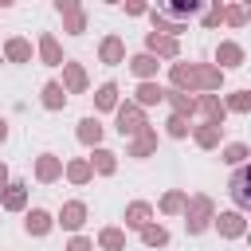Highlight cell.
Masks as SVG:
<instances>
[{"label":"cell","mask_w":251,"mask_h":251,"mask_svg":"<svg viewBox=\"0 0 251 251\" xmlns=\"http://www.w3.org/2000/svg\"><path fill=\"white\" fill-rule=\"evenodd\" d=\"M169 90H180V94H216L224 86V71H216L212 63H188V59H176L169 63Z\"/></svg>","instance_id":"1"},{"label":"cell","mask_w":251,"mask_h":251,"mask_svg":"<svg viewBox=\"0 0 251 251\" xmlns=\"http://www.w3.org/2000/svg\"><path fill=\"white\" fill-rule=\"evenodd\" d=\"M180 216H184V231H188V235H204V231L212 227L216 204H212V196H204V192H192Z\"/></svg>","instance_id":"2"},{"label":"cell","mask_w":251,"mask_h":251,"mask_svg":"<svg viewBox=\"0 0 251 251\" xmlns=\"http://www.w3.org/2000/svg\"><path fill=\"white\" fill-rule=\"evenodd\" d=\"M145 126H149V122H145V110H141V106H133L129 98L118 102V110H114V129H118L126 141H129L133 133H141Z\"/></svg>","instance_id":"3"},{"label":"cell","mask_w":251,"mask_h":251,"mask_svg":"<svg viewBox=\"0 0 251 251\" xmlns=\"http://www.w3.org/2000/svg\"><path fill=\"white\" fill-rule=\"evenodd\" d=\"M55 12L63 16V31H67V35H86L90 16H86V8H82L78 0H55Z\"/></svg>","instance_id":"4"},{"label":"cell","mask_w":251,"mask_h":251,"mask_svg":"<svg viewBox=\"0 0 251 251\" xmlns=\"http://www.w3.org/2000/svg\"><path fill=\"white\" fill-rule=\"evenodd\" d=\"M157 145H161V133H157V126H145L141 133H133V137L126 141V157H133V161H145V157H153V153H157Z\"/></svg>","instance_id":"5"},{"label":"cell","mask_w":251,"mask_h":251,"mask_svg":"<svg viewBox=\"0 0 251 251\" xmlns=\"http://www.w3.org/2000/svg\"><path fill=\"white\" fill-rule=\"evenodd\" d=\"M86 216H90V208H86L82 200H67V204L59 208V216H55V227H63V231L78 235V231H82V224H86Z\"/></svg>","instance_id":"6"},{"label":"cell","mask_w":251,"mask_h":251,"mask_svg":"<svg viewBox=\"0 0 251 251\" xmlns=\"http://www.w3.org/2000/svg\"><path fill=\"white\" fill-rule=\"evenodd\" d=\"M212 227L220 231V239H243L247 235V216L235 212V208L231 212H216L212 216Z\"/></svg>","instance_id":"7"},{"label":"cell","mask_w":251,"mask_h":251,"mask_svg":"<svg viewBox=\"0 0 251 251\" xmlns=\"http://www.w3.org/2000/svg\"><path fill=\"white\" fill-rule=\"evenodd\" d=\"M59 86L67 90V98H71V94H86V90H90V75H86V67L75 63V59H63V82H59Z\"/></svg>","instance_id":"8"},{"label":"cell","mask_w":251,"mask_h":251,"mask_svg":"<svg viewBox=\"0 0 251 251\" xmlns=\"http://www.w3.org/2000/svg\"><path fill=\"white\" fill-rule=\"evenodd\" d=\"M145 55H153L157 63H161V59L176 63V59H180V39H169V35H157V31H149V35H145Z\"/></svg>","instance_id":"9"},{"label":"cell","mask_w":251,"mask_h":251,"mask_svg":"<svg viewBox=\"0 0 251 251\" xmlns=\"http://www.w3.org/2000/svg\"><path fill=\"white\" fill-rule=\"evenodd\" d=\"M247 63V51H243V43H235V39H220V47H216V71H235V67H243Z\"/></svg>","instance_id":"10"},{"label":"cell","mask_w":251,"mask_h":251,"mask_svg":"<svg viewBox=\"0 0 251 251\" xmlns=\"http://www.w3.org/2000/svg\"><path fill=\"white\" fill-rule=\"evenodd\" d=\"M192 102H196V114H204L208 126H220V129H224L227 110H224V98H220V94H196Z\"/></svg>","instance_id":"11"},{"label":"cell","mask_w":251,"mask_h":251,"mask_svg":"<svg viewBox=\"0 0 251 251\" xmlns=\"http://www.w3.org/2000/svg\"><path fill=\"white\" fill-rule=\"evenodd\" d=\"M227 192H231V200H235V212H247V208H251V169H247V165L231 173Z\"/></svg>","instance_id":"12"},{"label":"cell","mask_w":251,"mask_h":251,"mask_svg":"<svg viewBox=\"0 0 251 251\" xmlns=\"http://www.w3.org/2000/svg\"><path fill=\"white\" fill-rule=\"evenodd\" d=\"M118 102H122V90H118L114 78H106V82L94 86V118H98V114H114Z\"/></svg>","instance_id":"13"},{"label":"cell","mask_w":251,"mask_h":251,"mask_svg":"<svg viewBox=\"0 0 251 251\" xmlns=\"http://www.w3.org/2000/svg\"><path fill=\"white\" fill-rule=\"evenodd\" d=\"M31 173H35L39 184H55V180H63V157L59 153H39Z\"/></svg>","instance_id":"14"},{"label":"cell","mask_w":251,"mask_h":251,"mask_svg":"<svg viewBox=\"0 0 251 251\" xmlns=\"http://www.w3.org/2000/svg\"><path fill=\"white\" fill-rule=\"evenodd\" d=\"M0 208L4 212H27V180H8L0 188Z\"/></svg>","instance_id":"15"},{"label":"cell","mask_w":251,"mask_h":251,"mask_svg":"<svg viewBox=\"0 0 251 251\" xmlns=\"http://www.w3.org/2000/svg\"><path fill=\"white\" fill-rule=\"evenodd\" d=\"M51 227H55V216H51L47 208H27V212H24V231H27L31 239L51 235Z\"/></svg>","instance_id":"16"},{"label":"cell","mask_w":251,"mask_h":251,"mask_svg":"<svg viewBox=\"0 0 251 251\" xmlns=\"http://www.w3.org/2000/svg\"><path fill=\"white\" fill-rule=\"evenodd\" d=\"M35 55H39L43 67H63V43H59L51 31H43V35L35 39Z\"/></svg>","instance_id":"17"},{"label":"cell","mask_w":251,"mask_h":251,"mask_svg":"<svg viewBox=\"0 0 251 251\" xmlns=\"http://www.w3.org/2000/svg\"><path fill=\"white\" fill-rule=\"evenodd\" d=\"M98 63L122 67V63H126V39H122V35H102V43H98Z\"/></svg>","instance_id":"18"},{"label":"cell","mask_w":251,"mask_h":251,"mask_svg":"<svg viewBox=\"0 0 251 251\" xmlns=\"http://www.w3.org/2000/svg\"><path fill=\"white\" fill-rule=\"evenodd\" d=\"M102 133H106V126L94 118V114H86V118H78V126H75V137L86 145V149H98L102 145Z\"/></svg>","instance_id":"19"},{"label":"cell","mask_w":251,"mask_h":251,"mask_svg":"<svg viewBox=\"0 0 251 251\" xmlns=\"http://www.w3.org/2000/svg\"><path fill=\"white\" fill-rule=\"evenodd\" d=\"M86 165H90V173H94V176H114V173H118V153H114V149H106V145H98V149H90Z\"/></svg>","instance_id":"20"},{"label":"cell","mask_w":251,"mask_h":251,"mask_svg":"<svg viewBox=\"0 0 251 251\" xmlns=\"http://www.w3.org/2000/svg\"><path fill=\"white\" fill-rule=\"evenodd\" d=\"M126 67L137 75V82H157V71H161V63H157L153 55H145V51L129 55V59H126Z\"/></svg>","instance_id":"21"},{"label":"cell","mask_w":251,"mask_h":251,"mask_svg":"<svg viewBox=\"0 0 251 251\" xmlns=\"http://www.w3.org/2000/svg\"><path fill=\"white\" fill-rule=\"evenodd\" d=\"M122 220H126L129 231H141L145 224H153V204L149 200H133V204H126V216Z\"/></svg>","instance_id":"22"},{"label":"cell","mask_w":251,"mask_h":251,"mask_svg":"<svg viewBox=\"0 0 251 251\" xmlns=\"http://www.w3.org/2000/svg\"><path fill=\"white\" fill-rule=\"evenodd\" d=\"M145 16L153 20V31H157V35H169V39H176L180 31H188V24H180V20H173V16H165V12H157V8H149Z\"/></svg>","instance_id":"23"},{"label":"cell","mask_w":251,"mask_h":251,"mask_svg":"<svg viewBox=\"0 0 251 251\" xmlns=\"http://www.w3.org/2000/svg\"><path fill=\"white\" fill-rule=\"evenodd\" d=\"M129 102L141 106V110H145V106H161V102H165V86H161V82H137V90H133Z\"/></svg>","instance_id":"24"},{"label":"cell","mask_w":251,"mask_h":251,"mask_svg":"<svg viewBox=\"0 0 251 251\" xmlns=\"http://www.w3.org/2000/svg\"><path fill=\"white\" fill-rule=\"evenodd\" d=\"M63 176H67L75 188H82V184H90V180H94V173H90L86 157H71V161H63Z\"/></svg>","instance_id":"25"},{"label":"cell","mask_w":251,"mask_h":251,"mask_svg":"<svg viewBox=\"0 0 251 251\" xmlns=\"http://www.w3.org/2000/svg\"><path fill=\"white\" fill-rule=\"evenodd\" d=\"M39 102H43V110H51V114H59L63 106H67V90L51 78V82H43L39 86Z\"/></svg>","instance_id":"26"},{"label":"cell","mask_w":251,"mask_h":251,"mask_svg":"<svg viewBox=\"0 0 251 251\" xmlns=\"http://www.w3.org/2000/svg\"><path fill=\"white\" fill-rule=\"evenodd\" d=\"M220 133H224L220 126H208V122H200V126H192V133H188V137H192V141H196L204 153H212V149H220Z\"/></svg>","instance_id":"27"},{"label":"cell","mask_w":251,"mask_h":251,"mask_svg":"<svg viewBox=\"0 0 251 251\" xmlns=\"http://www.w3.org/2000/svg\"><path fill=\"white\" fill-rule=\"evenodd\" d=\"M4 59L8 63H31V39H24V35L4 39Z\"/></svg>","instance_id":"28"},{"label":"cell","mask_w":251,"mask_h":251,"mask_svg":"<svg viewBox=\"0 0 251 251\" xmlns=\"http://www.w3.org/2000/svg\"><path fill=\"white\" fill-rule=\"evenodd\" d=\"M165 106H169V114H180V118H192L196 114L192 94H180V90H169V86H165Z\"/></svg>","instance_id":"29"},{"label":"cell","mask_w":251,"mask_h":251,"mask_svg":"<svg viewBox=\"0 0 251 251\" xmlns=\"http://www.w3.org/2000/svg\"><path fill=\"white\" fill-rule=\"evenodd\" d=\"M247 157H251L247 141H227V145L220 149V161H224V165H231V169H243V165H247Z\"/></svg>","instance_id":"30"},{"label":"cell","mask_w":251,"mask_h":251,"mask_svg":"<svg viewBox=\"0 0 251 251\" xmlns=\"http://www.w3.org/2000/svg\"><path fill=\"white\" fill-rule=\"evenodd\" d=\"M184 204H188V192H184V188H169V192L161 196L157 212H161V216H180V212H184Z\"/></svg>","instance_id":"31"},{"label":"cell","mask_w":251,"mask_h":251,"mask_svg":"<svg viewBox=\"0 0 251 251\" xmlns=\"http://www.w3.org/2000/svg\"><path fill=\"white\" fill-rule=\"evenodd\" d=\"M98 247H102V251H126V227L106 224V227L98 231Z\"/></svg>","instance_id":"32"},{"label":"cell","mask_w":251,"mask_h":251,"mask_svg":"<svg viewBox=\"0 0 251 251\" xmlns=\"http://www.w3.org/2000/svg\"><path fill=\"white\" fill-rule=\"evenodd\" d=\"M161 12L184 24V20H192V16H200V12H204V4H200V0H173V4H169V8H161Z\"/></svg>","instance_id":"33"},{"label":"cell","mask_w":251,"mask_h":251,"mask_svg":"<svg viewBox=\"0 0 251 251\" xmlns=\"http://www.w3.org/2000/svg\"><path fill=\"white\" fill-rule=\"evenodd\" d=\"M169 239H173V235H169V227H165V224H157V220L141 227V243H145V247H169Z\"/></svg>","instance_id":"34"},{"label":"cell","mask_w":251,"mask_h":251,"mask_svg":"<svg viewBox=\"0 0 251 251\" xmlns=\"http://www.w3.org/2000/svg\"><path fill=\"white\" fill-rule=\"evenodd\" d=\"M224 110H227V114H251V90H247V86L231 90V94L224 98Z\"/></svg>","instance_id":"35"},{"label":"cell","mask_w":251,"mask_h":251,"mask_svg":"<svg viewBox=\"0 0 251 251\" xmlns=\"http://www.w3.org/2000/svg\"><path fill=\"white\" fill-rule=\"evenodd\" d=\"M165 133H169L173 141H184V137L192 133V126H188V118H180V114H169V118H165Z\"/></svg>","instance_id":"36"},{"label":"cell","mask_w":251,"mask_h":251,"mask_svg":"<svg viewBox=\"0 0 251 251\" xmlns=\"http://www.w3.org/2000/svg\"><path fill=\"white\" fill-rule=\"evenodd\" d=\"M224 24L227 27H243L247 24V4H224Z\"/></svg>","instance_id":"37"},{"label":"cell","mask_w":251,"mask_h":251,"mask_svg":"<svg viewBox=\"0 0 251 251\" xmlns=\"http://www.w3.org/2000/svg\"><path fill=\"white\" fill-rule=\"evenodd\" d=\"M220 24H224V4L216 0V4L204 8V27H220Z\"/></svg>","instance_id":"38"},{"label":"cell","mask_w":251,"mask_h":251,"mask_svg":"<svg viewBox=\"0 0 251 251\" xmlns=\"http://www.w3.org/2000/svg\"><path fill=\"white\" fill-rule=\"evenodd\" d=\"M63 251H94V239H86V235H71Z\"/></svg>","instance_id":"39"},{"label":"cell","mask_w":251,"mask_h":251,"mask_svg":"<svg viewBox=\"0 0 251 251\" xmlns=\"http://www.w3.org/2000/svg\"><path fill=\"white\" fill-rule=\"evenodd\" d=\"M145 12H149V8H145L141 0H129V4H126V16H145Z\"/></svg>","instance_id":"40"},{"label":"cell","mask_w":251,"mask_h":251,"mask_svg":"<svg viewBox=\"0 0 251 251\" xmlns=\"http://www.w3.org/2000/svg\"><path fill=\"white\" fill-rule=\"evenodd\" d=\"M8 180H12V173H8V165H4V161H0V188H4V184H8Z\"/></svg>","instance_id":"41"},{"label":"cell","mask_w":251,"mask_h":251,"mask_svg":"<svg viewBox=\"0 0 251 251\" xmlns=\"http://www.w3.org/2000/svg\"><path fill=\"white\" fill-rule=\"evenodd\" d=\"M8 133H12V129H8V118H0V145L8 141Z\"/></svg>","instance_id":"42"}]
</instances>
